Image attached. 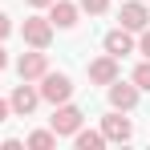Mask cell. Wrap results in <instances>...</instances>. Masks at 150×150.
<instances>
[{"label":"cell","mask_w":150,"mask_h":150,"mask_svg":"<svg viewBox=\"0 0 150 150\" xmlns=\"http://www.w3.org/2000/svg\"><path fill=\"white\" fill-rule=\"evenodd\" d=\"M4 65H8V53H4V45H0V69H4Z\"/></svg>","instance_id":"cell-21"},{"label":"cell","mask_w":150,"mask_h":150,"mask_svg":"<svg viewBox=\"0 0 150 150\" xmlns=\"http://www.w3.org/2000/svg\"><path fill=\"white\" fill-rule=\"evenodd\" d=\"M77 8H81V12H89V16H101V12L110 8V0H77Z\"/></svg>","instance_id":"cell-15"},{"label":"cell","mask_w":150,"mask_h":150,"mask_svg":"<svg viewBox=\"0 0 150 150\" xmlns=\"http://www.w3.org/2000/svg\"><path fill=\"white\" fill-rule=\"evenodd\" d=\"M8 33H12V21H8V16H4V12H0V41H4V37H8Z\"/></svg>","instance_id":"cell-17"},{"label":"cell","mask_w":150,"mask_h":150,"mask_svg":"<svg viewBox=\"0 0 150 150\" xmlns=\"http://www.w3.org/2000/svg\"><path fill=\"white\" fill-rule=\"evenodd\" d=\"M0 146H4V150H21L25 142H21V138H0Z\"/></svg>","instance_id":"cell-18"},{"label":"cell","mask_w":150,"mask_h":150,"mask_svg":"<svg viewBox=\"0 0 150 150\" xmlns=\"http://www.w3.org/2000/svg\"><path fill=\"white\" fill-rule=\"evenodd\" d=\"M21 37H25V45H33V49H49L53 21H49V16H28L25 25H21Z\"/></svg>","instance_id":"cell-3"},{"label":"cell","mask_w":150,"mask_h":150,"mask_svg":"<svg viewBox=\"0 0 150 150\" xmlns=\"http://www.w3.org/2000/svg\"><path fill=\"white\" fill-rule=\"evenodd\" d=\"M8 114H12V110H8V101L0 98V122H4V118H8Z\"/></svg>","instance_id":"cell-19"},{"label":"cell","mask_w":150,"mask_h":150,"mask_svg":"<svg viewBox=\"0 0 150 150\" xmlns=\"http://www.w3.org/2000/svg\"><path fill=\"white\" fill-rule=\"evenodd\" d=\"M37 93H41V101H49V105H61V101L73 98V77H69V73H53V69H45L41 85H37Z\"/></svg>","instance_id":"cell-1"},{"label":"cell","mask_w":150,"mask_h":150,"mask_svg":"<svg viewBox=\"0 0 150 150\" xmlns=\"http://www.w3.org/2000/svg\"><path fill=\"white\" fill-rule=\"evenodd\" d=\"M101 134H105V142H130L134 126H130V118H122V110H114L101 118Z\"/></svg>","instance_id":"cell-8"},{"label":"cell","mask_w":150,"mask_h":150,"mask_svg":"<svg viewBox=\"0 0 150 150\" xmlns=\"http://www.w3.org/2000/svg\"><path fill=\"white\" fill-rule=\"evenodd\" d=\"M130 81H134L138 89H146V93H150V61H142V65L134 69V77H130Z\"/></svg>","instance_id":"cell-14"},{"label":"cell","mask_w":150,"mask_h":150,"mask_svg":"<svg viewBox=\"0 0 150 150\" xmlns=\"http://www.w3.org/2000/svg\"><path fill=\"white\" fill-rule=\"evenodd\" d=\"M28 4H33V8H49L53 0H28Z\"/></svg>","instance_id":"cell-20"},{"label":"cell","mask_w":150,"mask_h":150,"mask_svg":"<svg viewBox=\"0 0 150 150\" xmlns=\"http://www.w3.org/2000/svg\"><path fill=\"white\" fill-rule=\"evenodd\" d=\"M77 12H81V8H77L73 0H53V4H49L53 28H73V25H77Z\"/></svg>","instance_id":"cell-10"},{"label":"cell","mask_w":150,"mask_h":150,"mask_svg":"<svg viewBox=\"0 0 150 150\" xmlns=\"http://www.w3.org/2000/svg\"><path fill=\"white\" fill-rule=\"evenodd\" d=\"M37 105H41V93H37V85H33V81H21V85L12 89V98H8V110H12V114H21V118H28Z\"/></svg>","instance_id":"cell-4"},{"label":"cell","mask_w":150,"mask_h":150,"mask_svg":"<svg viewBox=\"0 0 150 150\" xmlns=\"http://www.w3.org/2000/svg\"><path fill=\"white\" fill-rule=\"evenodd\" d=\"M85 73H89V81H93V85H110V81H118V77H122V69H118V57L101 53V57H93V61H89V69H85Z\"/></svg>","instance_id":"cell-5"},{"label":"cell","mask_w":150,"mask_h":150,"mask_svg":"<svg viewBox=\"0 0 150 150\" xmlns=\"http://www.w3.org/2000/svg\"><path fill=\"white\" fill-rule=\"evenodd\" d=\"M25 146L28 150H53L57 146V134H53V130H33V134L25 138Z\"/></svg>","instance_id":"cell-13"},{"label":"cell","mask_w":150,"mask_h":150,"mask_svg":"<svg viewBox=\"0 0 150 150\" xmlns=\"http://www.w3.org/2000/svg\"><path fill=\"white\" fill-rule=\"evenodd\" d=\"M134 49H138V53H142V57L150 61V25L142 28V37H138V45H134Z\"/></svg>","instance_id":"cell-16"},{"label":"cell","mask_w":150,"mask_h":150,"mask_svg":"<svg viewBox=\"0 0 150 150\" xmlns=\"http://www.w3.org/2000/svg\"><path fill=\"white\" fill-rule=\"evenodd\" d=\"M138 93H142V89H138L134 81H122V77H118V81H110V105H114V110H122V114H130V110L138 105Z\"/></svg>","instance_id":"cell-6"},{"label":"cell","mask_w":150,"mask_h":150,"mask_svg":"<svg viewBox=\"0 0 150 150\" xmlns=\"http://www.w3.org/2000/svg\"><path fill=\"white\" fill-rule=\"evenodd\" d=\"M118 21H122V28H130V33H142V28L150 25V8L142 0H126L122 12H118Z\"/></svg>","instance_id":"cell-9"},{"label":"cell","mask_w":150,"mask_h":150,"mask_svg":"<svg viewBox=\"0 0 150 150\" xmlns=\"http://www.w3.org/2000/svg\"><path fill=\"white\" fill-rule=\"evenodd\" d=\"M101 45H105L110 57H126V53H134V33L118 25L114 33H105V41H101Z\"/></svg>","instance_id":"cell-11"},{"label":"cell","mask_w":150,"mask_h":150,"mask_svg":"<svg viewBox=\"0 0 150 150\" xmlns=\"http://www.w3.org/2000/svg\"><path fill=\"white\" fill-rule=\"evenodd\" d=\"M73 146L77 150H101V146H105V134H101V130H77Z\"/></svg>","instance_id":"cell-12"},{"label":"cell","mask_w":150,"mask_h":150,"mask_svg":"<svg viewBox=\"0 0 150 150\" xmlns=\"http://www.w3.org/2000/svg\"><path fill=\"white\" fill-rule=\"evenodd\" d=\"M81 122H85V114H81L77 105H69V101H61V105L53 110V118H49V130L57 138H73L77 130H81Z\"/></svg>","instance_id":"cell-2"},{"label":"cell","mask_w":150,"mask_h":150,"mask_svg":"<svg viewBox=\"0 0 150 150\" xmlns=\"http://www.w3.org/2000/svg\"><path fill=\"white\" fill-rule=\"evenodd\" d=\"M45 69H49V53H45V49H33V53H25V57L16 61L21 81H41V77H45Z\"/></svg>","instance_id":"cell-7"}]
</instances>
